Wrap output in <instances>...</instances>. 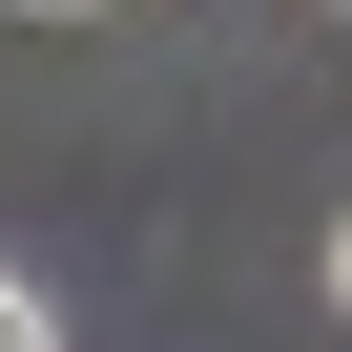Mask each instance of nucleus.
Segmentation results:
<instances>
[{
	"instance_id": "f03ea898",
	"label": "nucleus",
	"mask_w": 352,
	"mask_h": 352,
	"mask_svg": "<svg viewBox=\"0 0 352 352\" xmlns=\"http://www.w3.org/2000/svg\"><path fill=\"white\" fill-rule=\"evenodd\" d=\"M331 311H352V208H331Z\"/></svg>"
},
{
	"instance_id": "f257e3e1",
	"label": "nucleus",
	"mask_w": 352,
	"mask_h": 352,
	"mask_svg": "<svg viewBox=\"0 0 352 352\" xmlns=\"http://www.w3.org/2000/svg\"><path fill=\"white\" fill-rule=\"evenodd\" d=\"M0 352H63V331H42V290H21V270H0Z\"/></svg>"
}]
</instances>
